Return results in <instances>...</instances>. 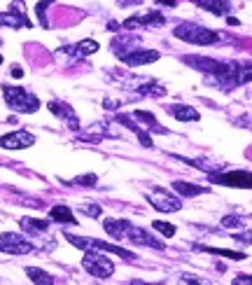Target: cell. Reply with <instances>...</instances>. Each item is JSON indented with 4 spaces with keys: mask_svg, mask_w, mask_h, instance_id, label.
Listing matches in <instances>:
<instances>
[{
    "mask_svg": "<svg viewBox=\"0 0 252 285\" xmlns=\"http://www.w3.org/2000/svg\"><path fill=\"white\" fill-rule=\"evenodd\" d=\"M175 37H180V40H185L189 45H201V47L215 45L220 40V35H217L215 30L205 28V26H198V24H180L175 28Z\"/></svg>",
    "mask_w": 252,
    "mask_h": 285,
    "instance_id": "obj_1",
    "label": "cell"
},
{
    "mask_svg": "<svg viewBox=\"0 0 252 285\" xmlns=\"http://www.w3.org/2000/svg\"><path fill=\"white\" fill-rule=\"evenodd\" d=\"M3 96H5L7 105L17 112H35L40 108L37 96H33L30 91L21 89V87H3Z\"/></svg>",
    "mask_w": 252,
    "mask_h": 285,
    "instance_id": "obj_2",
    "label": "cell"
},
{
    "mask_svg": "<svg viewBox=\"0 0 252 285\" xmlns=\"http://www.w3.org/2000/svg\"><path fill=\"white\" fill-rule=\"evenodd\" d=\"M63 238L72 243V246H77L82 250H103V253H114V255L124 257V260H133V253L131 250H124L119 246H112V243H105V241H98V238H79V236H72V234H63Z\"/></svg>",
    "mask_w": 252,
    "mask_h": 285,
    "instance_id": "obj_3",
    "label": "cell"
},
{
    "mask_svg": "<svg viewBox=\"0 0 252 285\" xmlns=\"http://www.w3.org/2000/svg\"><path fill=\"white\" fill-rule=\"evenodd\" d=\"M82 267L91 273V276H96V278H110L114 273V264L108 260V257L103 255H96V253H91L87 250V255L82 260Z\"/></svg>",
    "mask_w": 252,
    "mask_h": 285,
    "instance_id": "obj_4",
    "label": "cell"
},
{
    "mask_svg": "<svg viewBox=\"0 0 252 285\" xmlns=\"http://www.w3.org/2000/svg\"><path fill=\"white\" fill-rule=\"evenodd\" d=\"M213 182L224 185V187L252 189V171H229V173H217V176H213Z\"/></svg>",
    "mask_w": 252,
    "mask_h": 285,
    "instance_id": "obj_5",
    "label": "cell"
},
{
    "mask_svg": "<svg viewBox=\"0 0 252 285\" xmlns=\"http://www.w3.org/2000/svg\"><path fill=\"white\" fill-rule=\"evenodd\" d=\"M30 250H33V243L26 241L19 234H3L0 236V253H7V255H26Z\"/></svg>",
    "mask_w": 252,
    "mask_h": 285,
    "instance_id": "obj_6",
    "label": "cell"
},
{
    "mask_svg": "<svg viewBox=\"0 0 252 285\" xmlns=\"http://www.w3.org/2000/svg\"><path fill=\"white\" fill-rule=\"evenodd\" d=\"M35 143V136L28 134V131H14V134H7V136H0V145L5 150H24V147H30Z\"/></svg>",
    "mask_w": 252,
    "mask_h": 285,
    "instance_id": "obj_7",
    "label": "cell"
},
{
    "mask_svg": "<svg viewBox=\"0 0 252 285\" xmlns=\"http://www.w3.org/2000/svg\"><path fill=\"white\" fill-rule=\"evenodd\" d=\"M119 59H124L126 66H145V63H154V61H159V52H154V49H133V52H124V54H119Z\"/></svg>",
    "mask_w": 252,
    "mask_h": 285,
    "instance_id": "obj_8",
    "label": "cell"
},
{
    "mask_svg": "<svg viewBox=\"0 0 252 285\" xmlns=\"http://www.w3.org/2000/svg\"><path fill=\"white\" fill-rule=\"evenodd\" d=\"M150 203L161 213H175L182 208L180 201L175 199V196H171L168 192H163V189H156L154 194H150Z\"/></svg>",
    "mask_w": 252,
    "mask_h": 285,
    "instance_id": "obj_9",
    "label": "cell"
},
{
    "mask_svg": "<svg viewBox=\"0 0 252 285\" xmlns=\"http://www.w3.org/2000/svg\"><path fill=\"white\" fill-rule=\"evenodd\" d=\"M124 238H129L131 243H140V246H147V248H154V250H163V243L156 241L152 234H147L145 229H140V227H133L129 225V229H126Z\"/></svg>",
    "mask_w": 252,
    "mask_h": 285,
    "instance_id": "obj_10",
    "label": "cell"
},
{
    "mask_svg": "<svg viewBox=\"0 0 252 285\" xmlns=\"http://www.w3.org/2000/svg\"><path fill=\"white\" fill-rule=\"evenodd\" d=\"M166 19L161 14L150 12V14H140V17H131L124 21V28L126 30H133V28H140V26H163Z\"/></svg>",
    "mask_w": 252,
    "mask_h": 285,
    "instance_id": "obj_11",
    "label": "cell"
},
{
    "mask_svg": "<svg viewBox=\"0 0 252 285\" xmlns=\"http://www.w3.org/2000/svg\"><path fill=\"white\" fill-rule=\"evenodd\" d=\"M185 63L187 66L196 68V70H203V73L215 75L220 68H222V61H215V59H205V56H185Z\"/></svg>",
    "mask_w": 252,
    "mask_h": 285,
    "instance_id": "obj_12",
    "label": "cell"
},
{
    "mask_svg": "<svg viewBox=\"0 0 252 285\" xmlns=\"http://www.w3.org/2000/svg\"><path fill=\"white\" fill-rule=\"evenodd\" d=\"M49 110H52V112H54L56 117H61V119L70 121V129H79V121H77V117H75V112H72L70 105H66V103H56V101H52V103H49Z\"/></svg>",
    "mask_w": 252,
    "mask_h": 285,
    "instance_id": "obj_13",
    "label": "cell"
},
{
    "mask_svg": "<svg viewBox=\"0 0 252 285\" xmlns=\"http://www.w3.org/2000/svg\"><path fill=\"white\" fill-rule=\"evenodd\" d=\"M194 3L210 14H229V10H231L229 0H194Z\"/></svg>",
    "mask_w": 252,
    "mask_h": 285,
    "instance_id": "obj_14",
    "label": "cell"
},
{
    "mask_svg": "<svg viewBox=\"0 0 252 285\" xmlns=\"http://www.w3.org/2000/svg\"><path fill=\"white\" fill-rule=\"evenodd\" d=\"M49 220H54L59 225H77V220L68 206H54L49 211Z\"/></svg>",
    "mask_w": 252,
    "mask_h": 285,
    "instance_id": "obj_15",
    "label": "cell"
},
{
    "mask_svg": "<svg viewBox=\"0 0 252 285\" xmlns=\"http://www.w3.org/2000/svg\"><path fill=\"white\" fill-rule=\"evenodd\" d=\"M117 121H119V124H124L126 129H131L133 134L138 136V140H140V143H143V147H152V138H150V136H147V131H143V129H140L138 124H133V119H131V117L119 115V117H117Z\"/></svg>",
    "mask_w": 252,
    "mask_h": 285,
    "instance_id": "obj_16",
    "label": "cell"
},
{
    "mask_svg": "<svg viewBox=\"0 0 252 285\" xmlns=\"http://www.w3.org/2000/svg\"><path fill=\"white\" fill-rule=\"evenodd\" d=\"M19 225H21L24 231H28V234H45V231L49 229L47 220H37V218H21Z\"/></svg>",
    "mask_w": 252,
    "mask_h": 285,
    "instance_id": "obj_17",
    "label": "cell"
},
{
    "mask_svg": "<svg viewBox=\"0 0 252 285\" xmlns=\"http://www.w3.org/2000/svg\"><path fill=\"white\" fill-rule=\"evenodd\" d=\"M103 227L112 238H124L129 229V220H103Z\"/></svg>",
    "mask_w": 252,
    "mask_h": 285,
    "instance_id": "obj_18",
    "label": "cell"
},
{
    "mask_svg": "<svg viewBox=\"0 0 252 285\" xmlns=\"http://www.w3.org/2000/svg\"><path fill=\"white\" fill-rule=\"evenodd\" d=\"M168 112L180 121H198V112L194 108H189V105H171Z\"/></svg>",
    "mask_w": 252,
    "mask_h": 285,
    "instance_id": "obj_19",
    "label": "cell"
},
{
    "mask_svg": "<svg viewBox=\"0 0 252 285\" xmlns=\"http://www.w3.org/2000/svg\"><path fill=\"white\" fill-rule=\"evenodd\" d=\"M173 189L180 196H198V194H205V192H208L205 187H198V185H192V182H185V180H175Z\"/></svg>",
    "mask_w": 252,
    "mask_h": 285,
    "instance_id": "obj_20",
    "label": "cell"
},
{
    "mask_svg": "<svg viewBox=\"0 0 252 285\" xmlns=\"http://www.w3.org/2000/svg\"><path fill=\"white\" fill-rule=\"evenodd\" d=\"M201 253H210V255H220L227 257V260H245V253H238V250H227V248H210V246H194Z\"/></svg>",
    "mask_w": 252,
    "mask_h": 285,
    "instance_id": "obj_21",
    "label": "cell"
},
{
    "mask_svg": "<svg viewBox=\"0 0 252 285\" xmlns=\"http://www.w3.org/2000/svg\"><path fill=\"white\" fill-rule=\"evenodd\" d=\"M0 26H12V28H21V26H30V21L24 17V12H19V14H12V12L3 14V12H0Z\"/></svg>",
    "mask_w": 252,
    "mask_h": 285,
    "instance_id": "obj_22",
    "label": "cell"
},
{
    "mask_svg": "<svg viewBox=\"0 0 252 285\" xmlns=\"http://www.w3.org/2000/svg\"><path fill=\"white\" fill-rule=\"evenodd\" d=\"M26 273H28V278L33 280V283H40V285H52V283H54V278H52L47 271H42V269L28 267V269H26Z\"/></svg>",
    "mask_w": 252,
    "mask_h": 285,
    "instance_id": "obj_23",
    "label": "cell"
},
{
    "mask_svg": "<svg viewBox=\"0 0 252 285\" xmlns=\"http://www.w3.org/2000/svg\"><path fill=\"white\" fill-rule=\"evenodd\" d=\"M133 117H136V119H140V121H147V124H150V129H152V131H156V134H159V131H161V134H166V131H163V129L159 127V121H156V117H154V115H150V112L136 110V112H133Z\"/></svg>",
    "mask_w": 252,
    "mask_h": 285,
    "instance_id": "obj_24",
    "label": "cell"
},
{
    "mask_svg": "<svg viewBox=\"0 0 252 285\" xmlns=\"http://www.w3.org/2000/svg\"><path fill=\"white\" fill-rule=\"evenodd\" d=\"M75 52H77V56H91L98 52V43L96 40H82V43L75 47Z\"/></svg>",
    "mask_w": 252,
    "mask_h": 285,
    "instance_id": "obj_25",
    "label": "cell"
},
{
    "mask_svg": "<svg viewBox=\"0 0 252 285\" xmlns=\"http://www.w3.org/2000/svg\"><path fill=\"white\" fill-rule=\"evenodd\" d=\"M154 229H156V231H161V234H163L166 238L175 236V231H178L173 225H168V222H161V220H156V222H154Z\"/></svg>",
    "mask_w": 252,
    "mask_h": 285,
    "instance_id": "obj_26",
    "label": "cell"
},
{
    "mask_svg": "<svg viewBox=\"0 0 252 285\" xmlns=\"http://www.w3.org/2000/svg\"><path fill=\"white\" fill-rule=\"evenodd\" d=\"M222 227H227V229H240L243 227V220H238V218H234V215H224L222 218Z\"/></svg>",
    "mask_w": 252,
    "mask_h": 285,
    "instance_id": "obj_27",
    "label": "cell"
},
{
    "mask_svg": "<svg viewBox=\"0 0 252 285\" xmlns=\"http://www.w3.org/2000/svg\"><path fill=\"white\" fill-rule=\"evenodd\" d=\"M96 180H98V178L94 176V173H89V176H79V178H75V182H77V185H84V187H94V185H96Z\"/></svg>",
    "mask_w": 252,
    "mask_h": 285,
    "instance_id": "obj_28",
    "label": "cell"
},
{
    "mask_svg": "<svg viewBox=\"0 0 252 285\" xmlns=\"http://www.w3.org/2000/svg\"><path fill=\"white\" fill-rule=\"evenodd\" d=\"M79 211H82L84 215H91V218H98V215H101V206H98V203H89V206H82Z\"/></svg>",
    "mask_w": 252,
    "mask_h": 285,
    "instance_id": "obj_29",
    "label": "cell"
},
{
    "mask_svg": "<svg viewBox=\"0 0 252 285\" xmlns=\"http://www.w3.org/2000/svg\"><path fill=\"white\" fill-rule=\"evenodd\" d=\"M49 3H52V0H42V3H37V17H40V21H42V26H45V28H47V19H45V7L49 5Z\"/></svg>",
    "mask_w": 252,
    "mask_h": 285,
    "instance_id": "obj_30",
    "label": "cell"
},
{
    "mask_svg": "<svg viewBox=\"0 0 252 285\" xmlns=\"http://www.w3.org/2000/svg\"><path fill=\"white\" fill-rule=\"evenodd\" d=\"M234 285H252V276H236Z\"/></svg>",
    "mask_w": 252,
    "mask_h": 285,
    "instance_id": "obj_31",
    "label": "cell"
},
{
    "mask_svg": "<svg viewBox=\"0 0 252 285\" xmlns=\"http://www.w3.org/2000/svg\"><path fill=\"white\" fill-rule=\"evenodd\" d=\"M234 241H238V243H252V234H234Z\"/></svg>",
    "mask_w": 252,
    "mask_h": 285,
    "instance_id": "obj_32",
    "label": "cell"
},
{
    "mask_svg": "<svg viewBox=\"0 0 252 285\" xmlns=\"http://www.w3.org/2000/svg\"><path fill=\"white\" fill-rule=\"evenodd\" d=\"M117 3H119V5H138L140 0H117Z\"/></svg>",
    "mask_w": 252,
    "mask_h": 285,
    "instance_id": "obj_33",
    "label": "cell"
},
{
    "mask_svg": "<svg viewBox=\"0 0 252 285\" xmlns=\"http://www.w3.org/2000/svg\"><path fill=\"white\" fill-rule=\"evenodd\" d=\"M12 75H14V77H21V75H24V70H21L19 66H14V68H12Z\"/></svg>",
    "mask_w": 252,
    "mask_h": 285,
    "instance_id": "obj_34",
    "label": "cell"
},
{
    "mask_svg": "<svg viewBox=\"0 0 252 285\" xmlns=\"http://www.w3.org/2000/svg\"><path fill=\"white\" fill-rule=\"evenodd\" d=\"M0 63H3V56H0Z\"/></svg>",
    "mask_w": 252,
    "mask_h": 285,
    "instance_id": "obj_35",
    "label": "cell"
}]
</instances>
